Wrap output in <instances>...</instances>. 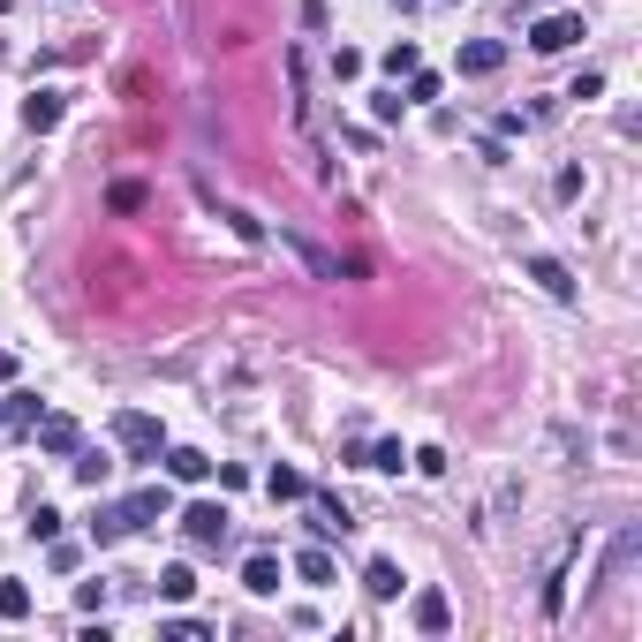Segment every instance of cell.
<instances>
[{"instance_id": "8fae6325", "label": "cell", "mask_w": 642, "mask_h": 642, "mask_svg": "<svg viewBox=\"0 0 642 642\" xmlns=\"http://www.w3.org/2000/svg\"><path fill=\"white\" fill-rule=\"evenodd\" d=\"M446 620H454L446 590H416V627H423V635H446Z\"/></svg>"}, {"instance_id": "9c48e42d", "label": "cell", "mask_w": 642, "mask_h": 642, "mask_svg": "<svg viewBox=\"0 0 642 642\" xmlns=\"http://www.w3.org/2000/svg\"><path fill=\"white\" fill-rule=\"evenodd\" d=\"M280 242H288V250H295V257H303V272H310V280H340V257H325V250H318V242H303V235H288V227H280Z\"/></svg>"}, {"instance_id": "7a4b0ae2", "label": "cell", "mask_w": 642, "mask_h": 642, "mask_svg": "<svg viewBox=\"0 0 642 642\" xmlns=\"http://www.w3.org/2000/svg\"><path fill=\"white\" fill-rule=\"evenodd\" d=\"M182 529L197 552H220L227 544V507H212V499H197V507H182Z\"/></svg>"}, {"instance_id": "9a60e30c", "label": "cell", "mask_w": 642, "mask_h": 642, "mask_svg": "<svg viewBox=\"0 0 642 642\" xmlns=\"http://www.w3.org/2000/svg\"><path fill=\"white\" fill-rule=\"evenodd\" d=\"M68 469H76V484H84V491H99L114 461H106V454H84V446H76V454H68Z\"/></svg>"}, {"instance_id": "5bb4252c", "label": "cell", "mask_w": 642, "mask_h": 642, "mask_svg": "<svg viewBox=\"0 0 642 642\" xmlns=\"http://www.w3.org/2000/svg\"><path fill=\"white\" fill-rule=\"evenodd\" d=\"M363 590L371 597H401V567H393V559H371V567H363Z\"/></svg>"}, {"instance_id": "2e32d148", "label": "cell", "mask_w": 642, "mask_h": 642, "mask_svg": "<svg viewBox=\"0 0 642 642\" xmlns=\"http://www.w3.org/2000/svg\"><path fill=\"white\" fill-rule=\"evenodd\" d=\"M121 537H129L121 507H99V514H91V544H121Z\"/></svg>"}, {"instance_id": "3957f363", "label": "cell", "mask_w": 642, "mask_h": 642, "mask_svg": "<svg viewBox=\"0 0 642 642\" xmlns=\"http://www.w3.org/2000/svg\"><path fill=\"white\" fill-rule=\"evenodd\" d=\"M167 514H174L167 484H144V491H129V499H121V522H129V529H159Z\"/></svg>"}, {"instance_id": "277c9868", "label": "cell", "mask_w": 642, "mask_h": 642, "mask_svg": "<svg viewBox=\"0 0 642 642\" xmlns=\"http://www.w3.org/2000/svg\"><path fill=\"white\" fill-rule=\"evenodd\" d=\"M355 529V514L340 507L333 491H310V537H348Z\"/></svg>"}, {"instance_id": "5b68a950", "label": "cell", "mask_w": 642, "mask_h": 642, "mask_svg": "<svg viewBox=\"0 0 642 642\" xmlns=\"http://www.w3.org/2000/svg\"><path fill=\"white\" fill-rule=\"evenodd\" d=\"M575 38H582V16H544L537 31H529V46H537V53H567Z\"/></svg>"}, {"instance_id": "44dd1931", "label": "cell", "mask_w": 642, "mask_h": 642, "mask_svg": "<svg viewBox=\"0 0 642 642\" xmlns=\"http://www.w3.org/2000/svg\"><path fill=\"white\" fill-rule=\"evenodd\" d=\"M401 461H408V454H401V439H378L371 454H363V469H386V476H393V469H401Z\"/></svg>"}, {"instance_id": "6da1fadb", "label": "cell", "mask_w": 642, "mask_h": 642, "mask_svg": "<svg viewBox=\"0 0 642 642\" xmlns=\"http://www.w3.org/2000/svg\"><path fill=\"white\" fill-rule=\"evenodd\" d=\"M114 439L129 446L136 461H152L159 446H167V431H159V416H144V408H121V416H114Z\"/></svg>"}, {"instance_id": "30bf717a", "label": "cell", "mask_w": 642, "mask_h": 642, "mask_svg": "<svg viewBox=\"0 0 642 642\" xmlns=\"http://www.w3.org/2000/svg\"><path fill=\"white\" fill-rule=\"evenodd\" d=\"M242 590H250V597H272V590H280V559H272V552H250V567H242Z\"/></svg>"}, {"instance_id": "ba28073f", "label": "cell", "mask_w": 642, "mask_h": 642, "mask_svg": "<svg viewBox=\"0 0 642 642\" xmlns=\"http://www.w3.org/2000/svg\"><path fill=\"white\" fill-rule=\"evenodd\" d=\"M491 68H507V46L499 38H469L461 46V76H491Z\"/></svg>"}, {"instance_id": "4fadbf2b", "label": "cell", "mask_w": 642, "mask_h": 642, "mask_svg": "<svg viewBox=\"0 0 642 642\" xmlns=\"http://www.w3.org/2000/svg\"><path fill=\"white\" fill-rule=\"evenodd\" d=\"M204 469H212V461H204L197 446H174V454H167V476H174V484H204Z\"/></svg>"}, {"instance_id": "603a6c76", "label": "cell", "mask_w": 642, "mask_h": 642, "mask_svg": "<svg viewBox=\"0 0 642 642\" xmlns=\"http://www.w3.org/2000/svg\"><path fill=\"white\" fill-rule=\"evenodd\" d=\"M53 537H61V514H53V507H31V544H53Z\"/></svg>"}, {"instance_id": "ac0fdd59", "label": "cell", "mask_w": 642, "mask_h": 642, "mask_svg": "<svg viewBox=\"0 0 642 642\" xmlns=\"http://www.w3.org/2000/svg\"><path fill=\"white\" fill-rule=\"evenodd\" d=\"M265 491H272V499H310V476H295V469H272V476H265Z\"/></svg>"}, {"instance_id": "7c38bea8", "label": "cell", "mask_w": 642, "mask_h": 642, "mask_svg": "<svg viewBox=\"0 0 642 642\" xmlns=\"http://www.w3.org/2000/svg\"><path fill=\"white\" fill-rule=\"evenodd\" d=\"M295 575H303L310 590H325V582H333V552H325V544H310V552H295Z\"/></svg>"}, {"instance_id": "cb8c5ba5", "label": "cell", "mask_w": 642, "mask_h": 642, "mask_svg": "<svg viewBox=\"0 0 642 642\" xmlns=\"http://www.w3.org/2000/svg\"><path fill=\"white\" fill-rule=\"evenodd\" d=\"M8 416L31 423V416H46V408H38V393H8Z\"/></svg>"}, {"instance_id": "8992f818", "label": "cell", "mask_w": 642, "mask_h": 642, "mask_svg": "<svg viewBox=\"0 0 642 642\" xmlns=\"http://www.w3.org/2000/svg\"><path fill=\"white\" fill-rule=\"evenodd\" d=\"M529 280H537L544 295H559V303H575V272L559 265V257H529Z\"/></svg>"}, {"instance_id": "e0dca14e", "label": "cell", "mask_w": 642, "mask_h": 642, "mask_svg": "<svg viewBox=\"0 0 642 642\" xmlns=\"http://www.w3.org/2000/svg\"><path fill=\"white\" fill-rule=\"evenodd\" d=\"M23 121H31V129H61V99H53V91H38V99L23 106Z\"/></svg>"}, {"instance_id": "7402d4cb", "label": "cell", "mask_w": 642, "mask_h": 642, "mask_svg": "<svg viewBox=\"0 0 642 642\" xmlns=\"http://www.w3.org/2000/svg\"><path fill=\"white\" fill-rule=\"evenodd\" d=\"M408 99L431 106V99H439V76H431V68H408Z\"/></svg>"}, {"instance_id": "ffe728a7", "label": "cell", "mask_w": 642, "mask_h": 642, "mask_svg": "<svg viewBox=\"0 0 642 642\" xmlns=\"http://www.w3.org/2000/svg\"><path fill=\"white\" fill-rule=\"evenodd\" d=\"M189 590H197V575H189V567H167V575H159V597H167V605H182Z\"/></svg>"}, {"instance_id": "52a82bcc", "label": "cell", "mask_w": 642, "mask_h": 642, "mask_svg": "<svg viewBox=\"0 0 642 642\" xmlns=\"http://www.w3.org/2000/svg\"><path fill=\"white\" fill-rule=\"evenodd\" d=\"M38 446H46V454H76V446H84V431H76V423H68V416H38Z\"/></svg>"}, {"instance_id": "d6986e66", "label": "cell", "mask_w": 642, "mask_h": 642, "mask_svg": "<svg viewBox=\"0 0 642 642\" xmlns=\"http://www.w3.org/2000/svg\"><path fill=\"white\" fill-rule=\"evenodd\" d=\"M0 620H31V590L23 582H0Z\"/></svg>"}]
</instances>
